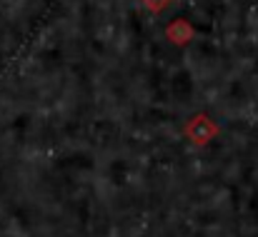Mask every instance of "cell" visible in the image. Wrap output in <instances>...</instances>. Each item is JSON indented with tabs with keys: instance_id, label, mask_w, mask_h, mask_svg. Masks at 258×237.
<instances>
[{
	"instance_id": "cell-1",
	"label": "cell",
	"mask_w": 258,
	"mask_h": 237,
	"mask_svg": "<svg viewBox=\"0 0 258 237\" xmlns=\"http://www.w3.org/2000/svg\"><path fill=\"white\" fill-rule=\"evenodd\" d=\"M143 3H146L148 8H153V10H161V8H166L171 0H143Z\"/></svg>"
}]
</instances>
